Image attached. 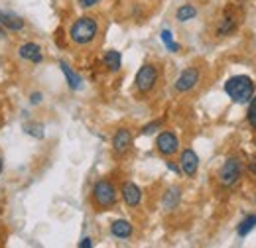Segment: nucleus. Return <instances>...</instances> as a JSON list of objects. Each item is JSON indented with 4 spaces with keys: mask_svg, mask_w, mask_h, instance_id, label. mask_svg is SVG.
Segmentation results:
<instances>
[{
    "mask_svg": "<svg viewBox=\"0 0 256 248\" xmlns=\"http://www.w3.org/2000/svg\"><path fill=\"white\" fill-rule=\"evenodd\" d=\"M102 63H104V67H106L110 73H118L120 67H122V56H120V52H116V50H108V52L102 56Z\"/></svg>",
    "mask_w": 256,
    "mask_h": 248,
    "instance_id": "obj_16",
    "label": "nucleus"
},
{
    "mask_svg": "<svg viewBox=\"0 0 256 248\" xmlns=\"http://www.w3.org/2000/svg\"><path fill=\"white\" fill-rule=\"evenodd\" d=\"M42 98H44V94H42V93H32V94H30V102H32V104H40V102H42Z\"/></svg>",
    "mask_w": 256,
    "mask_h": 248,
    "instance_id": "obj_27",
    "label": "nucleus"
},
{
    "mask_svg": "<svg viewBox=\"0 0 256 248\" xmlns=\"http://www.w3.org/2000/svg\"><path fill=\"white\" fill-rule=\"evenodd\" d=\"M93 246V240L91 238H83L81 242H79V248H91Z\"/></svg>",
    "mask_w": 256,
    "mask_h": 248,
    "instance_id": "obj_28",
    "label": "nucleus"
},
{
    "mask_svg": "<svg viewBox=\"0 0 256 248\" xmlns=\"http://www.w3.org/2000/svg\"><path fill=\"white\" fill-rule=\"evenodd\" d=\"M160 83V67L156 63H144L134 77V91L140 96H148Z\"/></svg>",
    "mask_w": 256,
    "mask_h": 248,
    "instance_id": "obj_4",
    "label": "nucleus"
},
{
    "mask_svg": "<svg viewBox=\"0 0 256 248\" xmlns=\"http://www.w3.org/2000/svg\"><path fill=\"white\" fill-rule=\"evenodd\" d=\"M254 81L248 75H234V77L226 79V83H224V93L236 104L248 102L254 96Z\"/></svg>",
    "mask_w": 256,
    "mask_h": 248,
    "instance_id": "obj_3",
    "label": "nucleus"
},
{
    "mask_svg": "<svg viewBox=\"0 0 256 248\" xmlns=\"http://www.w3.org/2000/svg\"><path fill=\"white\" fill-rule=\"evenodd\" d=\"M0 126H2V120H0Z\"/></svg>",
    "mask_w": 256,
    "mask_h": 248,
    "instance_id": "obj_31",
    "label": "nucleus"
},
{
    "mask_svg": "<svg viewBox=\"0 0 256 248\" xmlns=\"http://www.w3.org/2000/svg\"><path fill=\"white\" fill-rule=\"evenodd\" d=\"M116 201H118V191L110 180H98L91 189V203L98 213L112 209Z\"/></svg>",
    "mask_w": 256,
    "mask_h": 248,
    "instance_id": "obj_2",
    "label": "nucleus"
},
{
    "mask_svg": "<svg viewBox=\"0 0 256 248\" xmlns=\"http://www.w3.org/2000/svg\"><path fill=\"white\" fill-rule=\"evenodd\" d=\"M197 16V8L193 4H182L178 10H176V18L178 22H190Z\"/></svg>",
    "mask_w": 256,
    "mask_h": 248,
    "instance_id": "obj_18",
    "label": "nucleus"
},
{
    "mask_svg": "<svg viewBox=\"0 0 256 248\" xmlns=\"http://www.w3.org/2000/svg\"><path fill=\"white\" fill-rule=\"evenodd\" d=\"M60 67H62V71H64L65 81H67L69 89H71V91H79V89L83 87V79H81V75L75 73V71L69 67V63L67 62H60Z\"/></svg>",
    "mask_w": 256,
    "mask_h": 248,
    "instance_id": "obj_14",
    "label": "nucleus"
},
{
    "mask_svg": "<svg viewBox=\"0 0 256 248\" xmlns=\"http://www.w3.org/2000/svg\"><path fill=\"white\" fill-rule=\"evenodd\" d=\"M246 122L250 124V128L256 130V96L248 100V112H246Z\"/></svg>",
    "mask_w": 256,
    "mask_h": 248,
    "instance_id": "obj_22",
    "label": "nucleus"
},
{
    "mask_svg": "<svg viewBox=\"0 0 256 248\" xmlns=\"http://www.w3.org/2000/svg\"><path fill=\"white\" fill-rule=\"evenodd\" d=\"M254 226H256V215H248V217L236 226V232H238V236H246Z\"/></svg>",
    "mask_w": 256,
    "mask_h": 248,
    "instance_id": "obj_19",
    "label": "nucleus"
},
{
    "mask_svg": "<svg viewBox=\"0 0 256 248\" xmlns=\"http://www.w3.org/2000/svg\"><path fill=\"white\" fill-rule=\"evenodd\" d=\"M180 168H182V174H186V178H195L199 170V156L192 148H186L180 154Z\"/></svg>",
    "mask_w": 256,
    "mask_h": 248,
    "instance_id": "obj_9",
    "label": "nucleus"
},
{
    "mask_svg": "<svg viewBox=\"0 0 256 248\" xmlns=\"http://www.w3.org/2000/svg\"><path fill=\"white\" fill-rule=\"evenodd\" d=\"M244 172H246V166H244V162L240 158H236V156L226 158L224 164L221 166V170L217 172V182L224 189H230V187H234L242 180Z\"/></svg>",
    "mask_w": 256,
    "mask_h": 248,
    "instance_id": "obj_5",
    "label": "nucleus"
},
{
    "mask_svg": "<svg viewBox=\"0 0 256 248\" xmlns=\"http://www.w3.org/2000/svg\"><path fill=\"white\" fill-rule=\"evenodd\" d=\"M254 146H256V140H254Z\"/></svg>",
    "mask_w": 256,
    "mask_h": 248,
    "instance_id": "obj_32",
    "label": "nucleus"
},
{
    "mask_svg": "<svg viewBox=\"0 0 256 248\" xmlns=\"http://www.w3.org/2000/svg\"><path fill=\"white\" fill-rule=\"evenodd\" d=\"M162 124H164V120H162V118H158V120H154V122H150V124H146V126H142V130H140V132H142L144 136H148V134H154V132H156V130L160 128Z\"/></svg>",
    "mask_w": 256,
    "mask_h": 248,
    "instance_id": "obj_23",
    "label": "nucleus"
},
{
    "mask_svg": "<svg viewBox=\"0 0 256 248\" xmlns=\"http://www.w3.org/2000/svg\"><path fill=\"white\" fill-rule=\"evenodd\" d=\"M0 24L10 32L24 30V20H22L20 16L12 14V12H4V10H0Z\"/></svg>",
    "mask_w": 256,
    "mask_h": 248,
    "instance_id": "obj_13",
    "label": "nucleus"
},
{
    "mask_svg": "<svg viewBox=\"0 0 256 248\" xmlns=\"http://www.w3.org/2000/svg\"><path fill=\"white\" fill-rule=\"evenodd\" d=\"M160 38H162V42H164V46L170 50V52H180V46L174 42V34L170 30H162V34H160Z\"/></svg>",
    "mask_w": 256,
    "mask_h": 248,
    "instance_id": "obj_20",
    "label": "nucleus"
},
{
    "mask_svg": "<svg viewBox=\"0 0 256 248\" xmlns=\"http://www.w3.org/2000/svg\"><path fill=\"white\" fill-rule=\"evenodd\" d=\"M132 148V132L128 128H118L112 136V152L116 156H126Z\"/></svg>",
    "mask_w": 256,
    "mask_h": 248,
    "instance_id": "obj_8",
    "label": "nucleus"
},
{
    "mask_svg": "<svg viewBox=\"0 0 256 248\" xmlns=\"http://www.w3.org/2000/svg\"><path fill=\"white\" fill-rule=\"evenodd\" d=\"M4 38H6V28L0 24V40H4Z\"/></svg>",
    "mask_w": 256,
    "mask_h": 248,
    "instance_id": "obj_29",
    "label": "nucleus"
},
{
    "mask_svg": "<svg viewBox=\"0 0 256 248\" xmlns=\"http://www.w3.org/2000/svg\"><path fill=\"white\" fill-rule=\"evenodd\" d=\"M156 150L164 158H172V156L178 154L180 152V140H178L176 132H172V130L160 132L156 138Z\"/></svg>",
    "mask_w": 256,
    "mask_h": 248,
    "instance_id": "obj_7",
    "label": "nucleus"
},
{
    "mask_svg": "<svg viewBox=\"0 0 256 248\" xmlns=\"http://www.w3.org/2000/svg\"><path fill=\"white\" fill-rule=\"evenodd\" d=\"M24 132L34 136V138H44V126L38 122H26L24 124Z\"/></svg>",
    "mask_w": 256,
    "mask_h": 248,
    "instance_id": "obj_21",
    "label": "nucleus"
},
{
    "mask_svg": "<svg viewBox=\"0 0 256 248\" xmlns=\"http://www.w3.org/2000/svg\"><path fill=\"white\" fill-rule=\"evenodd\" d=\"M98 36V22L93 16H81L77 18L71 28H69V40L71 44L79 46V48H85V46H91Z\"/></svg>",
    "mask_w": 256,
    "mask_h": 248,
    "instance_id": "obj_1",
    "label": "nucleus"
},
{
    "mask_svg": "<svg viewBox=\"0 0 256 248\" xmlns=\"http://www.w3.org/2000/svg\"><path fill=\"white\" fill-rule=\"evenodd\" d=\"M96 4H100V0H79V6L81 8H93Z\"/></svg>",
    "mask_w": 256,
    "mask_h": 248,
    "instance_id": "obj_25",
    "label": "nucleus"
},
{
    "mask_svg": "<svg viewBox=\"0 0 256 248\" xmlns=\"http://www.w3.org/2000/svg\"><path fill=\"white\" fill-rule=\"evenodd\" d=\"M246 172L252 176V180H256V158H252V160L246 164Z\"/></svg>",
    "mask_w": 256,
    "mask_h": 248,
    "instance_id": "obj_24",
    "label": "nucleus"
},
{
    "mask_svg": "<svg viewBox=\"0 0 256 248\" xmlns=\"http://www.w3.org/2000/svg\"><path fill=\"white\" fill-rule=\"evenodd\" d=\"M199 83H201V67L192 65V67H186V69L180 73V77H178L176 83H174V91L180 94H188V93H192Z\"/></svg>",
    "mask_w": 256,
    "mask_h": 248,
    "instance_id": "obj_6",
    "label": "nucleus"
},
{
    "mask_svg": "<svg viewBox=\"0 0 256 248\" xmlns=\"http://www.w3.org/2000/svg\"><path fill=\"white\" fill-rule=\"evenodd\" d=\"M120 195H122L124 205L130 207V209H136V207L142 203V189L136 186V184H132V182H124V184H122Z\"/></svg>",
    "mask_w": 256,
    "mask_h": 248,
    "instance_id": "obj_10",
    "label": "nucleus"
},
{
    "mask_svg": "<svg viewBox=\"0 0 256 248\" xmlns=\"http://www.w3.org/2000/svg\"><path fill=\"white\" fill-rule=\"evenodd\" d=\"M236 26H238V20L232 16V14H224L223 18H221V22H219V26H217V36H230L232 32L236 30Z\"/></svg>",
    "mask_w": 256,
    "mask_h": 248,
    "instance_id": "obj_17",
    "label": "nucleus"
},
{
    "mask_svg": "<svg viewBox=\"0 0 256 248\" xmlns=\"http://www.w3.org/2000/svg\"><path fill=\"white\" fill-rule=\"evenodd\" d=\"M2 170H4V162H2V156H0V174H2Z\"/></svg>",
    "mask_w": 256,
    "mask_h": 248,
    "instance_id": "obj_30",
    "label": "nucleus"
},
{
    "mask_svg": "<svg viewBox=\"0 0 256 248\" xmlns=\"http://www.w3.org/2000/svg\"><path fill=\"white\" fill-rule=\"evenodd\" d=\"M166 166H168V170H172L174 174H182V168H180L178 164H174V162H170V160H168V162H166Z\"/></svg>",
    "mask_w": 256,
    "mask_h": 248,
    "instance_id": "obj_26",
    "label": "nucleus"
},
{
    "mask_svg": "<svg viewBox=\"0 0 256 248\" xmlns=\"http://www.w3.org/2000/svg\"><path fill=\"white\" fill-rule=\"evenodd\" d=\"M18 56H20V60H26V62L36 63V65L44 62L42 48H40L38 44H34V42H26V44H22V46L18 48Z\"/></svg>",
    "mask_w": 256,
    "mask_h": 248,
    "instance_id": "obj_11",
    "label": "nucleus"
},
{
    "mask_svg": "<svg viewBox=\"0 0 256 248\" xmlns=\"http://www.w3.org/2000/svg\"><path fill=\"white\" fill-rule=\"evenodd\" d=\"M132 232H134V226L128 222L126 218H116V220H112V224H110V234H112L114 238H118V240L130 238Z\"/></svg>",
    "mask_w": 256,
    "mask_h": 248,
    "instance_id": "obj_12",
    "label": "nucleus"
},
{
    "mask_svg": "<svg viewBox=\"0 0 256 248\" xmlns=\"http://www.w3.org/2000/svg\"><path fill=\"white\" fill-rule=\"evenodd\" d=\"M180 201H182V189L180 187H170L162 197V207L172 211V209H176L180 205Z\"/></svg>",
    "mask_w": 256,
    "mask_h": 248,
    "instance_id": "obj_15",
    "label": "nucleus"
}]
</instances>
